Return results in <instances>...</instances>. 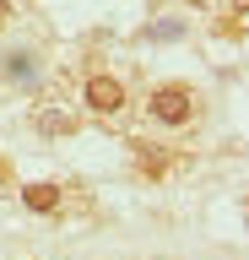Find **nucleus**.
<instances>
[{"label": "nucleus", "mask_w": 249, "mask_h": 260, "mask_svg": "<svg viewBox=\"0 0 249 260\" xmlns=\"http://www.w3.org/2000/svg\"><path fill=\"white\" fill-rule=\"evenodd\" d=\"M195 92L184 87V81H157L152 87V98H147V119L152 125H163V130H184L190 119H195Z\"/></svg>", "instance_id": "nucleus-1"}, {"label": "nucleus", "mask_w": 249, "mask_h": 260, "mask_svg": "<svg viewBox=\"0 0 249 260\" xmlns=\"http://www.w3.org/2000/svg\"><path fill=\"white\" fill-rule=\"evenodd\" d=\"M82 103L98 114V119H119V114H125V103H130V92H125V81H119V76L92 71V76L82 81Z\"/></svg>", "instance_id": "nucleus-2"}, {"label": "nucleus", "mask_w": 249, "mask_h": 260, "mask_svg": "<svg viewBox=\"0 0 249 260\" xmlns=\"http://www.w3.org/2000/svg\"><path fill=\"white\" fill-rule=\"evenodd\" d=\"M60 201H65V190H60V184H22V206H27V211L54 217V211H60Z\"/></svg>", "instance_id": "nucleus-3"}, {"label": "nucleus", "mask_w": 249, "mask_h": 260, "mask_svg": "<svg viewBox=\"0 0 249 260\" xmlns=\"http://www.w3.org/2000/svg\"><path fill=\"white\" fill-rule=\"evenodd\" d=\"M33 130H44V136H70V130H76V114H65V109H38L33 114Z\"/></svg>", "instance_id": "nucleus-4"}, {"label": "nucleus", "mask_w": 249, "mask_h": 260, "mask_svg": "<svg viewBox=\"0 0 249 260\" xmlns=\"http://www.w3.org/2000/svg\"><path fill=\"white\" fill-rule=\"evenodd\" d=\"M6 76H11V81H22V87H27V81L38 76V60H33V54H27V49H17V54L6 60Z\"/></svg>", "instance_id": "nucleus-5"}, {"label": "nucleus", "mask_w": 249, "mask_h": 260, "mask_svg": "<svg viewBox=\"0 0 249 260\" xmlns=\"http://www.w3.org/2000/svg\"><path fill=\"white\" fill-rule=\"evenodd\" d=\"M135 157H141V174H147V179H163L168 162H173L168 152H157V146H135Z\"/></svg>", "instance_id": "nucleus-6"}, {"label": "nucleus", "mask_w": 249, "mask_h": 260, "mask_svg": "<svg viewBox=\"0 0 249 260\" xmlns=\"http://www.w3.org/2000/svg\"><path fill=\"white\" fill-rule=\"evenodd\" d=\"M6 16H11V11H6V0H0V27H6Z\"/></svg>", "instance_id": "nucleus-7"}]
</instances>
